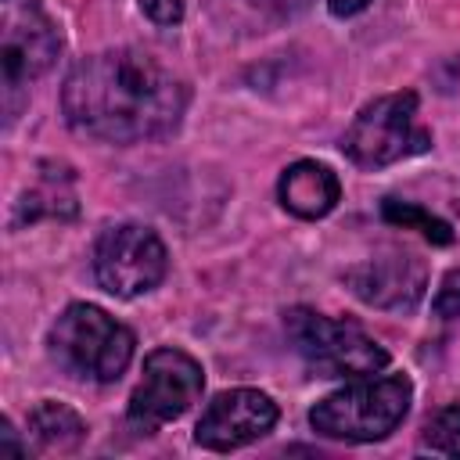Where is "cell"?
<instances>
[{"label":"cell","mask_w":460,"mask_h":460,"mask_svg":"<svg viewBox=\"0 0 460 460\" xmlns=\"http://www.w3.org/2000/svg\"><path fill=\"white\" fill-rule=\"evenodd\" d=\"M201 392H205V367L190 352L176 345L151 349L144 356L140 381L129 395L126 424L137 435H155L169 420L183 417L201 399Z\"/></svg>","instance_id":"obj_7"},{"label":"cell","mask_w":460,"mask_h":460,"mask_svg":"<svg viewBox=\"0 0 460 460\" xmlns=\"http://www.w3.org/2000/svg\"><path fill=\"white\" fill-rule=\"evenodd\" d=\"M29 442L36 453H75L86 442V420L58 399H43L29 410Z\"/></svg>","instance_id":"obj_12"},{"label":"cell","mask_w":460,"mask_h":460,"mask_svg":"<svg viewBox=\"0 0 460 460\" xmlns=\"http://www.w3.org/2000/svg\"><path fill=\"white\" fill-rule=\"evenodd\" d=\"M381 219L392 223V226H402V230H417V234H424L431 244H453V226H449L442 216H435V212H428V208H420V205H413V201L385 198V201H381Z\"/></svg>","instance_id":"obj_14"},{"label":"cell","mask_w":460,"mask_h":460,"mask_svg":"<svg viewBox=\"0 0 460 460\" xmlns=\"http://www.w3.org/2000/svg\"><path fill=\"white\" fill-rule=\"evenodd\" d=\"M431 313L438 320H456L460 316V266H453L438 288H435V298H431Z\"/></svg>","instance_id":"obj_16"},{"label":"cell","mask_w":460,"mask_h":460,"mask_svg":"<svg viewBox=\"0 0 460 460\" xmlns=\"http://www.w3.org/2000/svg\"><path fill=\"white\" fill-rule=\"evenodd\" d=\"M0 446H4V449H14V453H29V446L14 438V428H11V420H0Z\"/></svg>","instance_id":"obj_20"},{"label":"cell","mask_w":460,"mask_h":460,"mask_svg":"<svg viewBox=\"0 0 460 460\" xmlns=\"http://www.w3.org/2000/svg\"><path fill=\"white\" fill-rule=\"evenodd\" d=\"M47 352L65 374L79 381L111 385L133 363L137 334L101 305L72 302L47 331Z\"/></svg>","instance_id":"obj_2"},{"label":"cell","mask_w":460,"mask_h":460,"mask_svg":"<svg viewBox=\"0 0 460 460\" xmlns=\"http://www.w3.org/2000/svg\"><path fill=\"white\" fill-rule=\"evenodd\" d=\"M277 201L295 219H323L341 201V180L331 165H323L316 158H298L280 172Z\"/></svg>","instance_id":"obj_11"},{"label":"cell","mask_w":460,"mask_h":460,"mask_svg":"<svg viewBox=\"0 0 460 460\" xmlns=\"http://www.w3.org/2000/svg\"><path fill=\"white\" fill-rule=\"evenodd\" d=\"M169 273L162 237L144 223H115L93 244V277L115 298H140Z\"/></svg>","instance_id":"obj_8"},{"label":"cell","mask_w":460,"mask_h":460,"mask_svg":"<svg viewBox=\"0 0 460 460\" xmlns=\"http://www.w3.org/2000/svg\"><path fill=\"white\" fill-rule=\"evenodd\" d=\"M280 420L277 402L259 388H226L212 395L194 424V446L208 453H234L266 438Z\"/></svg>","instance_id":"obj_9"},{"label":"cell","mask_w":460,"mask_h":460,"mask_svg":"<svg viewBox=\"0 0 460 460\" xmlns=\"http://www.w3.org/2000/svg\"><path fill=\"white\" fill-rule=\"evenodd\" d=\"M345 288L374 309L385 313H413L428 291V266L402 248H385L341 273Z\"/></svg>","instance_id":"obj_10"},{"label":"cell","mask_w":460,"mask_h":460,"mask_svg":"<svg viewBox=\"0 0 460 460\" xmlns=\"http://www.w3.org/2000/svg\"><path fill=\"white\" fill-rule=\"evenodd\" d=\"M431 147V129L417 119V93L399 90L374 97L359 108L341 137V151L359 169H385L402 158L424 155Z\"/></svg>","instance_id":"obj_6"},{"label":"cell","mask_w":460,"mask_h":460,"mask_svg":"<svg viewBox=\"0 0 460 460\" xmlns=\"http://www.w3.org/2000/svg\"><path fill=\"white\" fill-rule=\"evenodd\" d=\"M255 7H266V11H277V14H295L302 11L309 0H252Z\"/></svg>","instance_id":"obj_19"},{"label":"cell","mask_w":460,"mask_h":460,"mask_svg":"<svg viewBox=\"0 0 460 460\" xmlns=\"http://www.w3.org/2000/svg\"><path fill=\"white\" fill-rule=\"evenodd\" d=\"M367 7H370V0H327V11L334 18H352V14L367 11Z\"/></svg>","instance_id":"obj_18"},{"label":"cell","mask_w":460,"mask_h":460,"mask_svg":"<svg viewBox=\"0 0 460 460\" xmlns=\"http://www.w3.org/2000/svg\"><path fill=\"white\" fill-rule=\"evenodd\" d=\"M284 334L316 377H367L388 367V349L359 323L323 316L309 305L284 313Z\"/></svg>","instance_id":"obj_4"},{"label":"cell","mask_w":460,"mask_h":460,"mask_svg":"<svg viewBox=\"0 0 460 460\" xmlns=\"http://www.w3.org/2000/svg\"><path fill=\"white\" fill-rule=\"evenodd\" d=\"M137 4L155 25H180L183 22V0H137Z\"/></svg>","instance_id":"obj_17"},{"label":"cell","mask_w":460,"mask_h":460,"mask_svg":"<svg viewBox=\"0 0 460 460\" xmlns=\"http://www.w3.org/2000/svg\"><path fill=\"white\" fill-rule=\"evenodd\" d=\"M61 54V29L40 0H0V75L4 115L18 119L29 83L54 68Z\"/></svg>","instance_id":"obj_5"},{"label":"cell","mask_w":460,"mask_h":460,"mask_svg":"<svg viewBox=\"0 0 460 460\" xmlns=\"http://www.w3.org/2000/svg\"><path fill=\"white\" fill-rule=\"evenodd\" d=\"M79 212L75 205V190H72V172L61 165H50V172L40 176L36 187H29L22 194V201L14 205V219L11 226H25V223H36L43 216L50 219H72Z\"/></svg>","instance_id":"obj_13"},{"label":"cell","mask_w":460,"mask_h":460,"mask_svg":"<svg viewBox=\"0 0 460 460\" xmlns=\"http://www.w3.org/2000/svg\"><path fill=\"white\" fill-rule=\"evenodd\" d=\"M420 438H424V449H431V453L460 456V399L428 413Z\"/></svg>","instance_id":"obj_15"},{"label":"cell","mask_w":460,"mask_h":460,"mask_svg":"<svg viewBox=\"0 0 460 460\" xmlns=\"http://www.w3.org/2000/svg\"><path fill=\"white\" fill-rule=\"evenodd\" d=\"M413 381L406 374H367L323 395L309 410V428L334 442H381L410 413Z\"/></svg>","instance_id":"obj_3"},{"label":"cell","mask_w":460,"mask_h":460,"mask_svg":"<svg viewBox=\"0 0 460 460\" xmlns=\"http://www.w3.org/2000/svg\"><path fill=\"white\" fill-rule=\"evenodd\" d=\"M183 79L155 54L111 47L79 58L61 83L65 122L101 144H144L169 137L187 111Z\"/></svg>","instance_id":"obj_1"}]
</instances>
